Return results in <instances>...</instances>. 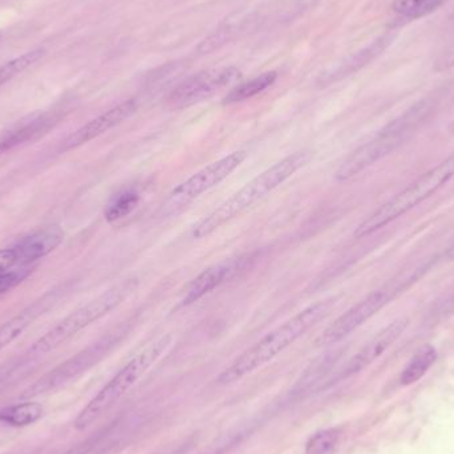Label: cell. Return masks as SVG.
<instances>
[{
    "instance_id": "3957f363",
    "label": "cell",
    "mask_w": 454,
    "mask_h": 454,
    "mask_svg": "<svg viewBox=\"0 0 454 454\" xmlns=\"http://www.w3.org/2000/svg\"><path fill=\"white\" fill-rule=\"evenodd\" d=\"M432 104L428 100L419 101L404 114L381 128L367 143L355 149L341 162L335 173L336 181L346 183L372 167L384 157L394 153L428 119Z\"/></svg>"
},
{
    "instance_id": "5bb4252c",
    "label": "cell",
    "mask_w": 454,
    "mask_h": 454,
    "mask_svg": "<svg viewBox=\"0 0 454 454\" xmlns=\"http://www.w3.org/2000/svg\"><path fill=\"white\" fill-rule=\"evenodd\" d=\"M64 231L59 226H47L27 235L13 246L16 262L20 266L34 263L50 255L63 243Z\"/></svg>"
},
{
    "instance_id": "52a82bcc",
    "label": "cell",
    "mask_w": 454,
    "mask_h": 454,
    "mask_svg": "<svg viewBox=\"0 0 454 454\" xmlns=\"http://www.w3.org/2000/svg\"><path fill=\"white\" fill-rule=\"evenodd\" d=\"M247 156V152L243 151V149L232 152L223 159L207 165V168L200 170L196 175L189 177L188 180L176 186L168 194L167 200L162 204V215H176V213L184 209L186 205L199 199L201 194L207 193L210 189L220 185L238 167L243 164Z\"/></svg>"
},
{
    "instance_id": "5b68a950",
    "label": "cell",
    "mask_w": 454,
    "mask_h": 454,
    "mask_svg": "<svg viewBox=\"0 0 454 454\" xmlns=\"http://www.w3.org/2000/svg\"><path fill=\"white\" fill-rule=\"evenodd\" d=\"M454 177V152L434 165L431 169L424 172L420 177L416 178L407 188L395 194L388 201L379 207L372 215H368L355 230L356 238H364L373 234L378 230L396 221L402 215H407L415 209L421 202L436 193L437 191L447 185Z\"/></svg>"
},
{
    "instance_id": "7a4b0ae2",
    "label": "cell",
    "mask_w": 454,
    "mask_h": 454,
    "mask_svg": "<svg viewBox=\"0 0 454 454\" xmlns=\"http://www.w3.org/2000/svg\"><path fill=\"white\" fill-rule=\"evenodd\" d=\"M312 159H314V152L311 149H301V151L294 152L290 156L280 160L279 162L256 176L250 183L246 184L234 196L230 197L217 209L207 215L201 223H197L192 235L196 239L209 237L220 227L226 225L227 223L242 215L248 207H253L256 202L269 196L275 189L279 188L296 172L307 167Z\"/></svg>"
},
{
    "instance_id": "9a60e30c",
    "label": "cell",
    "mask_w": 454,
    "mask_h": 454,
    "mask_svg": "<svg viewBox=\"0 0 454 454\" xmlns=\"http://www.w3.org/2000/svg\"><path fill=\"white\" fill-rule=\"evenodd\" d=\"M391 40V36L380 37V39L376 40V42L373 43L372 45H370V47L360 51V52L355 53V55L349 56L348 59L341 61L338 66L333 67L331 71L325 72V74H323L322 79H320V82H325V84H330V82H338V80L354 74L357 69L362 68L365 64L372 61L376 56L380 55V53L388 47Z\"/></svg>"
},
{
    "instance_id": "6da1fadb",
    "label": "cell",
    "mask_w": 454,
    "mask_h": 454,
    "mask_svg": "<svg viewBox=\"0 0 454 454\" xmlns=\"http://www.w3.org/2000/svg\"><path fill=\"white\" fill-rule=\"evenodd\" d=\"M336 306V298L317 301L312 306L307 307L303 311L267 333L258 343L246 349L242 355L237 357L229 367H226L217 378V383L221 386L239 381L245 376L250 375L254 371L266 365L285 351L291 344L295 343L307 331L311 330L317 323L325 320Z\"/></svg>"
},
{
    "instance_id": "9c48e42d",
    "label": "cell",
    "mask_w": 454,
    "mask_h": 454,
    "mask_svg": "<svg viewBox=\"0 0 454 454\" xmlns=\"http://www.w3.org/2000/svg\"><path fill=\"white\" fill-rule=\"evenodd\" d=\"M239 69L234 67L209 69L186 79L181 82L168 98V104L172 108H186L212 98L218 90L234 84L240 79Z\"/></svg>"
},
{
    "instance_id": "d4e9b609",
    "label": "cell",
    "mask_w": 454,
    "mask_h": 454,
    "mask_svg": "<svg viewBox=\"0 0 454 454\" xmlns=\"http://www.w3.org/2000/svg\"><path fill=\"white\" fill-rule=\"evenodd\" d=\"M340 442V431L331 428L317 432L306 445V454H335Z\"/></svg>"
},
{
    "instance_id": "2e32d148",
    "label": "cell",
    "mask_w": 454,
    "mask_h": 454,
    "mask_svg": "<svg viewBox=\"0 0 454 454\" xmlns=\"http://www.w3.org/2000/svg\"><path fill=\"white\" fill-rule=\"evenodd\" d=\"M52 120V117L48 114H40V116L32 117L29 121L24 122L11 132L5 133L0 138V156L34 140L35 137L50 129Z\"/></svg>"
},
{
    "instance_id": "603a6c76",
    "label": "cell",
    "mask_w": 454,
    "mask_h": 454,
    "mask_svg": "<svg viewBox=\"0 0 454 454\" xmlns=\"http://www.w3.org/2000/svg\"><path fill=\"white\" fill-rule=\"evenodd\" d=\"M45 53H47L45 48H34V50L28 51V52L23 53V55L0 66V87L4 85L5 82H11L13 77L18 76L21 72L28 69L29 67L35 66L37 61L44 58Z\"/></svg>"
},
{
    "instance_id": "4fadbf2b",
    "label": "cell",
    "mask_w": 454,
    "mask_h": 454,
    "mask_svg": "<svg viewBox=\"0 0 454 454\" xmlns=\"http://www.w3.org/2000/svg\"><path fill=\"white\" fill-rule=\"evenodd\" d=\"M240 266H242V259H229V261L226 259V261L205 269L186 287L183 306L196 303L200 299L209 295L215 288L220 287L230 278L234 277L239 271Z\"/></svg>"
},
{
    "instance_id": "cb8c5ba5",
    "label": "cell",
    "mask_w": 454,
    "mask_h": 454,
    "mask_svg": "<svg viewBox=\"0 0 454 454\" xmlns=\"http://www.w3.org/2000/svg\"><path fill=\"white\" fill-rule=\"evenodd\" d=\"M444 0H394L395 13L407 19H420L434 13Z\"/></svg>"
},
{
    "instance_id": "8fae6325",
    "label": "cell",
    "mask_w": 454,
    "mask_h": 454,
    "mask_svg": "<svg viewBox=\"0 0 454 454\" xmlns=\"http://www.w3.org/2000/svg\"><path fill=\"white\" fill-rule=\"evenodd\" d=\"M103 349V347H93V348L85 349V351L77 354L76 356L61 363L58 367L53 368L50 372L37 379L34 384L27 387L19 395V399H35V397L40 396V395H45L48 392H53L55 389L60 388L61 386L76 378L82 371L90 367L98 360V357L100 356Z\"/></svg>"
},
{
    "instance_id": "d6a6232c",
    "label": "cell",
    "mask_w": 454,
    "mask_h": 454,
    "mask_svg": "<svg viewBox=\"0 0 454 454\" xmlns=\"http://www.w3.org/2000/svg\"><path fill=\"white\" fill-rule=\"evenodd\" d=\"M448 129H450V133H454V120L452 122H450V127H448Z\"/></svg>"
},
{
    "instance_id": "1f68e13d",
    "label": "cell",
    "mask_w": 454,
    "mask_h": 454,
    "mask_svg": "<svg viewBox=\"0 0 454 454\" xmlns=\"http://www.w3.org/2000/svg\"><path fill=\"white\" fill-rule=\"evenodd\" d=\"M445 256H447L448 259H450V261H454V242L450 246V247H448Z\"/></svg>"
},
{
    "instance_id": "ac0fdd59",
    "label": "cell",
    "mask_w": 454,
    "mask_h": 454,
    "mask_svg": "<svg viewBox=\"0 0 454 454\" xmlns=\"http://www.w3.org/2000/svg\"><path fill=\"white\" fill-rule=\"evenodd\" d=\"M436 360L437 351L432 344L420 347L403 370L402 375H400V384L403 387H410L418 383L431 370Z\"/></svg>"
},
{
    "instance_id": "4316f807",
    "label": "cell",
    "mask_w": 454,
    "mask_h": 454,
    "mask_svg": "<svg viewBox=\"0 0 454 454\" xmlns=\"http://www.w3.org/2000/svg\"><path fill=\"white\" fill-rule=\"evenodd\" d=\"M454 315V286L434 303V309L429 312L432 320H444Z\"/></svg>"
},
{
    "instance_id": "8992f818",
    "label": "cell",
    "mask_w": 454,
    "mask_h": 454,
    "mask_svg": "<svg viewBox=\"0 0 454 454\" xmlns=\"http://www.w3.org/2000/svg\"><path fill=\"white\" fill-rule=\"evenodd\" d=\"M138 285L140 282L137 278L122 280L98 295V298L92 299L84 306L74 309L68 317L59 322L52 330L48 331L39 340L35 341L34 346L29 348V354L34 356L50 354L51 351L69 340L72 336L76 335L84 328L90 327V325L98 322L117 307L121 306L137 290Z\"/></svg>"
},
{
    "instance_id": "836d02e7",
    "label": "cell",
    "mask_w": 454,
    "mask_h": 454,
    "mask_svg": "<svg viewBox=\"0 0 454 454\" xmlns=\"http://www.w3.org/2000/svg\"><path fill=\"white\" fill-rule=\"evenodd\" d=\"M0 39H2V35H0Z\"/></svg>"
},
{
    "instance_id": "7402d4cb",
    "label": "cell",
    "mask_w": 454,
    "mask_h": 454,
    "mask_svg": "<svg viewBox=\"0 0 454 454\" xmlns=\"http://www.w3.org/2000/svg\"><path fill=\"white\" fill-rule=\"evenodd\" d=\"M277 77V72H264V74H259V76L254 77L248 82H242V84L237 85L227 93L226 98H223V104L230 106V104L248 100V98H254V96L271 87Z\"/></svg>"
},
{
    "instance_id": "83f0119b",
    "label": "cell",
    "mask_w": 454,
    "mask_h": 454,
    "mask_svg": "<svg viewBox=\"0 0 454 454\" xmlns=\"http://www.w3.org/2000/svg\"><path fill=\"white\" fill-rule=\"evenodd\" d=\"M28 275L24 270H8L0 274V296L4 295L7 291L12 290L16 285L21 282Z\"/></svg>"
},
{
    "instance_id": "f1b7e54d",
    "label": "cell",
    "mask_w": 454,
    "mask_h": 454,
    "mask_svg": "<svg viewBox=\"0 0 454 454\" xmlns=\"http://www.w3.org/2000/svg\"><path fill=\"white\" fill-rule=\"evenodd\" d=\"M15 264H18V262H16L13 248H2L0 250V274L8 271V270H12Z\"/></svg>"
},
{
    "instance_id": "44dd1931",
    "label": "cell",
    "mask_w": 454,
    "mask_h": 454,
    "mask_svg": "<svg viewBox=\"0 0 454 454\" xmlns=\"http://www.w3.org/2000/svg\"><path fill=\"white\" fill-rule=\"evenodd\" d=\"M43 412L44 410L39 403H19V404L11 405V407L3 408L0 411V423L13 427V428H23V427L32 426L39 421Z\"/></svg>"
},
{
    "instance_id": "ffe728a7",
    "label": "cell",
    "mask_w": 454,
    "mask_h": 454,
    "mask_svg": "<svg viewBox=\"0 0 454 454\" xmlns=\"http://www.w3.org/2000/svg\"><path fill=\"white\" fill-rule=\"evenodd\" d=\"M141 201L140 191L136 186H128L111 197L104 209V217L109 223L128 217L137 209Z\"/></svg>"
},
{
    "instance_id": "277c9868",
    "label": "cell",
    "mask_w": 454,
    "mask_h": 454,
    "mask_svg": "<svg viewBox=\"0 0 454 454\" xmlns=\"http://www.w3.org/2000/svg\"><path fill=\"white\" fill-rule=\"evenodd\" d=\"M173 343L170 333L161 336L153 343L146 346L143 351L138 352L132 360L127 363L108 384L85 405L84 410L79 413L74 427L76 431H85L92 427L96 421L100 420L111 408L117 404L120 399L148 372L152 365L168 351Z\"/></svg>"
},
{
    "instance_id": "d6986e66",
    "label": "cell",
    "mask_w": 454,
    "mask_h": 454,
    "mask_svg": "<svg viewBox=\"0 0 454 454\" xmlns=\"http://www.w3.org/2000/svg\"><path fill=\"white\" fill-rule=\"evenodd\" d=\"M43 304H44V301L23 309V311L7 320L4 325H0V351H3L5 347L15 341L36 320L40 312L44 309Z\"/></svg>"
},
{
    "instance_id": "4dcf8cb0",
    "label": "cell",
    "mask_w": 454,
    "mask_h": 454,
    "mask_svg": "<svg viewBox=\"0 0 454 454\" xmlns=\"http://www.w3.org/2000/svg\"><path fill=\"white\" fill-rule=\"evenodd\" d=\"M8 371L10 370H5V368H0V387H2L3 384H4L5 379H7Z\"/></svg>"
},
{
    "instance_id": "30bf717a",
    "label": "cell",
    "mask_w": 454,
    "mask_h": 454,
    "mask_svg": "<svg viewBox=\"0 0 454 454\" xmlns=\"http://www.w3.org/2000/svg\"><path fill=\"white\" fill-rule=\"evenodd\" d=\"M408 325H410V322L405 317H399V319L389 323L380 333H376L356 355H354L333 378L328 379L322 388H327V387L344 380V379L351 378V376L356 375V373L362 372L363 370L370 367L404 333Z\"/></svg>"
},
{
    "instance_id": "e0dca14e",
    "label": "cell",
    "mask_w": 454,
    "mask_h": 454,
    "mask_svg": "<svg viewBox=\"0 0 454 454\" xmlns=\"http://www.w3.org/2000/svg\"><path fill=\"white\" fill-rule=\"evenodd\" d=\"M339 352H328V354L322 355L317 357L314 363H311L309 368L304 371L303 375L301 376L295 386L293 387L291 394L294 396L301 397L309 394L315 386L322 383L323 379L325 378L331 368L335 364L338 360Z\"/></svg>"
},
{
    "instance_id": "ba28073f",
    "label": "cell",
    "mask_w": 454,
    "mask_h": 454,
    "mask_svg": "<svg viewBox=\"0 0 454 454\" xmlns=\"http://www.w3.org/2000/svg\"><path fill=\"white\" fill-rule=\"evenodd\" d=\"M407 288V285L400 275L394 278L391 282L368 294L363 301L340 315L333 325L325 328V333L319 336L317 343L319 346H330V344H336L343 340L347 336L355 333L357 328L362 327L371 317H375L399 294L404 293Z\"/></svg>"
},
{
    "instance_id": "f546056e",
    "label": "cell",
    "mask_w": 454,
    "mask_h": 454,
    "mask_svg": "<svg viewBox=\"0 0 454 454\" xmlns=\"http://www.w3.org/2000/svg\"><path fill=\"white\" fill-rule=\"evenodd\" d=\"M90 445L82 444L77 445V447L72 448V450H67L63 454H88L90 452Z\"/></svg>"
},
{
    "instance_id": "7c38bea8",
    "label": "cell",
    "mask_w": 454,
    "mask_h": 454,
    "mask_svg": "<svg viewBox=\"0 0 454 454\" xmlns=\"http://www.w3.org/2000/svg\"><path fill=\"white\" fill-rule=\"evenodd\" d=\"M137 112V101L129 98L122 101L119 106H114L109 111L104 112L96 119L90 120L87 124L82 125L76 132L69 135L61 145V151L68 152L79 148L90 141L95 140L98 136L104 135L108 130L114 129L117 125L124 122L125 120L132 117Z\"/></svg>"
},
{
    "instance_id": "484cf974",
    "label": "cell",
    "mask_w": 454,
    "mask_h": 454,
    "mask_svg": "<svg viewBox=\"0 0 454 454\" xmlns=\"http://www.w3.org/2000/svg\"><path fill=\"white\" fill-rule=\"evenodd\" d=\"M240 20L230 21L229 24H223L218 31L215 34L210 35L207 39H205L199 47V51L201 53H210L213 51L218 50L226 44L232 36H234L235 31H238V24Z\"/></svg>"
}]
</instances>
